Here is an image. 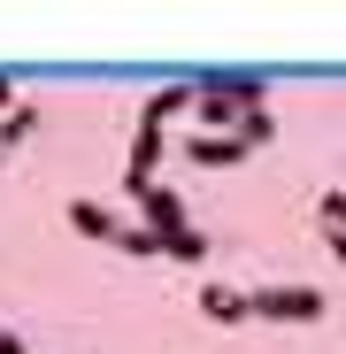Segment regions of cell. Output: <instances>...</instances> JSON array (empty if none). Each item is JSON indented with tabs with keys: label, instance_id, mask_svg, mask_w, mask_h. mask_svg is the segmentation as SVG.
Returning a JSON list of instances; mask_svg holds the SVG:
<instances>
[{
	"label": "cell",
	"instance_id": "9c48e42d",
	"mask_svg": "<svg viewBox=\"0 0 346 354\" xmlns=\"http://www.w3.org/2000/svg\"><path fill=\"white\" fill-rule=\"evenodd\" d=\"M277 139V124H269V108H254V115H239V147L254 154V147H269Z\"/></svg>",
	"mask_w": 346,
	"mask_h": 354
},
{
	"label": "cell",
	"instance_id": "52a82bcc",
	"mask_svg": "<svg viewBox=\"0 0 346 354\" xmlns=\"http://www.w3.org/2000/svg\"><path fill=\"white\" fill-rule=\"evenodd\" d=\"M31 131H39V108H31V100H16L8 115H0V154H8V147H23Z\"/></svg>",
	"mask_w": 346,
	"mask_h": 354
},
{
	"label": "cell",
	"instance_id": "4fadbf2b",
	"mask_svg": "<svg viewBox=\"0 0 346 354\" xmlns=\"http://www.w3.org/2000/svg\"><path fill=\"white\" fill-rule=\"evenodd\" d=\"M323 247H331V262H346V231H323Z\"/></svg>",
	"mask_w": 346,
	"mask_h": 354
},
{
	"label": "cell",
	"instance_id": "ba28073f",
	"mask_svg": "<svg viewBox=\"0 0 346 354\" xmlns=\"http://www.w3.org/2000/svg\"><path fill=\"white\" fill-rule=\"evenodd\" d=\"M162 262H208V239H200V231H169V239H162Z\"/></svg>",
	"mask_w": 346,
	"mask_h": 354
},
{
	"label": "cell",
	"instance_id": "9a60e30c",
	"mask_svg": "<svg viewBox=\"0 0 346 354\" xmlns=\"http://www.w3.org/2000/svg\"><path fill=\"white\" fill-rule=\"evenodd\" d=\"M0 162H8V154H0Z\"/></svg>",
	"mask_w": 346,
	"mask_h": 354
},
{
	"label": "cell",
	"instance_id": "277c9868",
	"mask_svg": "<svg viewBox=\"0 0 346 354\" xmlns=\"http://www.w3.org/2000/svg\"><path fill=\"white\" fill-rule=\"evenodd\" d=\"M131 201H139V216H146V231H154V239H169V231H193V223H185V201L169 193L162 177H154L146 193H131Z\"/></svg>",
	"mask_w": 346,
	"mask_h": 354
},
{
	"label": "cell",
	"instance_id": "5b68a950",
	"mask_svg": "<svg viewBox=\"0 0 346 354\" xmlns=\"http://www.w3.org/2000/svg\"><path fill=\"white\" fill-rule=\"evenodd\" d=\"M185 162H200V169H231V162H247V147H239V131H200V139H185Z\"/></svg>",
	"mask_w": 346,
	"mask_h": 354
},
{
	"label": "cell",
	"instance_id": "8fae6325",
	"mask_svg": "<svg viewBox=\"0 0 346 354\" xmlns=\"http://www.w3.org/2000/svg\"><path fill=\"white\" fill-rule=\"evenodd\" d=\"M124 254H162V239H154L146 223H131V231H124Z\"/></svg>",
	"mask_w": 346,
	"mask_h": 354
},
{
	"label": "cell",
	"instance_id": "3957f363",
	"mask_svg": "<svg viewBox=\"0 0 346 354\" xmlns=\"http://www.w3.org/2000/svg\"><path fill=\"white\" fill-rule=\"evenodd\" d=\"M70 231H85V239H100V247H124V231H131V223L115 216V208H100L93 193H77V201H70Z\"/></svg>",
	"mask_w": 346,
	"mask_h": 354
},
{
	"label": "cell",
	"instance_id": "7a4b0ae2",
	"mask_svg": "<svg viewBox=\"0 0 346 354\" xmlns=\"http://www.w3.org/2000/svg\"><path fill=\"white\" fill-rule=\"evenodd\" d=\"M247 308L269 316V324H316V316H323V292H316V285H254Z\"/></svg>",
	"mask_w": 346,
	"mask_h": 354
},
{
	"label": "cell",
	"instance_id": "30bf717a",
	"mask_svg": "<svg viewBox=\"0 0 346 354\" xmlns=\"http://www.w3.org/2000/svg\"><path fill=\"white\" fill-rule=\"evenodd\" d=\"M316 216H323V231H346V185H338V193H323V208H316Z\"/></svg>",
	"mask_w": 346,
	"mask_h": 354
},
{
	"label": "cell",
	"instance_id": "5bb4252c",
	"mask_svg": "<svg viewBox=\"0 0 346 354\" xmlns=\"http://www.w3.org/2000/svg\"><path fill=\"white\" fill-rule=\"evenodd\" d=\"M0 354H23V339H16V331H0Z\"/></svg>",
	"mask_w": 346,
	"mask_h": 354
},
{
	"label": "cell",
	"instance_id": "7c38bea8",
	"mask_svg": "<svg viewBox=\"0 0 346 354\" xmlns=\"http://www.w3.org/2000/svg\"><path fill=\"white\" fill-rule=\"evenodd\" d=\"M8 108H16V77H8V70H0V115H8Z\"/></svg>",
	"mask_w": 346,
	"mask_h": 354
},
{
	"label": "cell",
	"instance_id": "6da1fadb",
	"mask_svg": "<svg viewBox=\"0 0 346 354\" xmlns=\"http://www.w3.org/2000/svg\"><path fill=\"white\" fill-rule=\"evenodd\" d=\"M262 100H269L262 77H223V70L215 77H193V108H200L208 131H239V115H254Z\"/></svg>",
	"mask_w": 346,
	"mask_h": 354
},
{
	"label": "cell",
	"instance_id": "8992f818",
	"mask_svg": "<svg viewBox=\"0 0 346 354\" xmlns=\"http://www.w3.org/2000/svg\"><path fill=\"white\" fill-rule=\"evenodd\" d=\"M200 316H208V324H247L254 308H247L239 285H215V277H208V285H200Z\"/></svg>",
	"mask_w": 346,
	"mask_h": 354
}]
</instances>
